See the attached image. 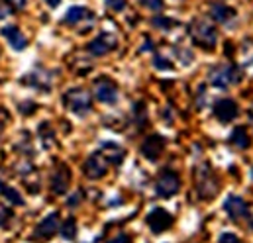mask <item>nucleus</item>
<instances>
[{"mask_svg":"<svg viewBox=\"0 0 253 243\" xmlns=\"http://www.w3.org/2000/svg\"><path fill=\"white\" fill-rule=\"evenodd\" d=\"M57 232H59V214H57V212H51V214H49L47 218H43V220L40 222V226L36 228V236H38V238H43V240L55 236Z\"/></svg>","mask_w":253,"mask_h":243,"instance_id":"14","label":"nucleus"},{"mask_svg":"<svg viewBox=\"0 0 253 243\" xmlns=\"http://www.w3.org/2000/svg\"><path fill=\"white\" fill-rule=\"evenodd\" d=\"M242 79H244V73H242V69H240L238 65H234V63L216 65V67L210 69V73H208L210 84L216 86V88H222V90H226V88L232 86V84H238Z\"/></svg>","mask_w":253,"mask_h":243,"instance_id":"1","label":"nucleus"},{"mask_svg":"<svg viewBox=\"0 0 253 243\" xmlns=\"http://www.w3.org/2000/svg\"><path fill=\"white\" fill-rule=\"evenodd\" d=\"M63 102L71 112L81 114V116L90 112V108H92L90 92L84 90V88H71V90H67L63 94Z\"/></svg>","mask_w":253,"mask_h":243,"instance_id":"4","label":"nucleus"},{"mask_svg":"<svg viewBox=\"0 0 253 243\" xmlns=\"http://www.w3.org/2000/svg\"><path fill=\"white\" fill-rule=\"evenodd\" d=\"M163 149H165V139H163V135H159V133L147 135V137L143 139V143H141V155H143L145 159H149V161H157L159 155L163 153Z\"/></svg>","mask_w":253,"mask_h":243,"instance_id":"10","label":"nucleus"},{"mask_svg":"<svg viewBox=\"0 0 253 243\" xmlns=\"http://www.w3.org/2000/svg\"><path fill=\"white\" fill-rule=\"evenodd\" d=\"M194 181H196L198 196H200L202 200H210V198H214L216 192H218V188H220L214 171H212L208 165H200V167H196V171H194Z\"/></svg>","mask_w":253,"mask_h":243,"instance_id":"3","label":"nucleus"},{"mask_svg":"<svg viewBox=\"0 0 253 243\" xmlns=\"http://www.w3.org/2000/svg\"><path fill=\"white\" fill-rule=\"evenodd\" d=\"M84 18H92V14H90L88 8H84V6H71V8L67 10V14H65V24L77 26V24H81Z\"/></svg>","mask_w":253,"mask_h":243,"instance_id":"19","label":"nucleus"},{"mask_svg":"<svg viewBox=\"0 0 253 243\" xmlns=\"http://www.w3.org/2000/svg\"><path fill=\"white\" fill-rule=\"evenodd\" d=\"M4 2H6L14 12H16V10H22V8L26 6V0H4Z\"/></svg>","mask_w":253,"mask_h":243,"instance_id":"32","label":"nucleus"},{"mask_svg":"<svg viewBox=\"0 0 253 243\" xmlns=\"http://www.w3.org/2000/svg\"><path fill=\"white\" fill-rule=\"evenodd\" d=\"M94 96L102 104H114L118 100V86L108 77H100L94 81Z\"/></svg>","mask_w":253,"mask_h":243,"instance_id":"6","label":"nucleus"},{"mask_svg":"<svg viewBox=\"0 0 253 243\" xmlns=\"http://www.w3.org/2000/svg\"><path fill=\"white\" fill-rule=\"evenodd\" d=\"M133 118H135L137 127H143L147 123V110H145V104L143 102H135V106H133Z\"/></svg>","mask_w":253,"mask_h":243,"instance_id":"24","label":"nucleus"},{"mask_svg":"<svg viewBox=\"0 0 253 243\" xmlns=\"http://www.w3.org/2000/svg\"><path fill=\"white\" fill-rule=\"evenodd\" d=\"M151 49H153V43H151V40H145V43H143L141 51H151Z\"/></svg>","mask_w":253,"mask_h":243,"instance_id":"36","label":"nucleus"},{"mask_svg":"<svg viewBox=\"0 0 253 243\" xmlns=\"http://www.w3.org/2000/svg\"><path fill=\"white\" fill-rule=\"evenodd\" d=\"M208 12H210V18L218 24H230L236 18V10H232L230 6H224V4H212Z\"/></svg>","mask_w":253,"mask_h":243,"instance_id":"18","label":"nucleus"},{"mask_svg":"<svg viewBox=\"0 0 253 243\" xmlns=\"http://www.w3.org/2000/svg\"><path fill=\"white\" fill-rule=\"evenodd\" d=\"M100 153L106 157V161H108L110 165H120V163L124 161V157H126V151H124V147H120L118 143H112V141H108V143H102V149H100Z\"/></svg>","mask_w":253,"mask_h":243,"instance_id":"17","label":"nucleus"},{"mask_svg":"<svg viewBox=\"0 0 253 243\" xmlns=\"http://www.w3.org/2000/svg\"><path fill=\"white\" fill-rule=\"evenodd\" d=\"M230 143H232V145H236L238 149H248V147H250V143H252L250 133H248V127L238 125V127L230 133Z\"/></svg>","mask_w":253,"mask_h":243,"instance_id":"20","label":"nucleus"},{"mask_svg":"<svg viewBox=\"0 0 253 243\" xmlns=\"http://www.w3.org/2000/svg\"><path fill=\"white\" fill-rule=\"evenodd\" d=\"M153 65H155L157 69H171V67H173V63L167 59V57H163V55H155V57H153Z\"/></svg>","mask_w":253,"mask_h":243,"instance_id":"29","label":"nucleus"},{"mask_svg":"<svg viewBox=\"0 0 253 243\" xmlns=\"http://www.w3.org/2000/svg\"><path fill=\"white\" fill-rule=\"evenodd\" d=\"M49 129H51V123H49V122H43V123L40 125V139L43 141L45 147H51V145L55 143V133L49 131Z\"/></svg>","mask_w":253,"mask_h":243,"instance_id":"22","label":"nucleus"},{"mask_svg":"<svg viewBox=\"0 0 253 243\" xmlns=\"http://www.w3.org/2000/svg\"><path fill=\"white\" fill-rule=\"evenodd\" d=\"M106 6L114 12H122L126 8V0H106Z\"/></svg>","mask_w":253,"mask_h":243,"instance_id":"31","label":"nucleus"},{"mask_svg":"<svg viewBox=\"0 0 253 243\" xmlns=\"http://www.w3.org/2000/svg\"><path fill=\"white\" fill-rule=\"evenodd\" d=\"M20 82L26 84V86H32V88H36V90H45V92H47L49 86H51V75H49L47 71L38 69V71H30Z\"/></svg>","mask_w":253,"mask_h":243,"instance_id":"12","label":"nucleus"},{"mask_svg":"<svg viewBox=\"0 0 253 243\" xmlns=\"http://www.w3.org/2000/svg\"><path fill=\"white\" fill-rule=\"evenodd\" d=\"M0 34L6 38V41L16 49V51H22V49H26V45H28V40H26V36L16 28V26H4L2 30H0Z\"/></svg>","mask_w":253,"mask_h":243,"instance_id":"16","label":"nucleus"},{"mask_svg":"<svg viewBox=\"0 0 253 243\" xmlns=\"http://www.w3.org/2000/svg\"><path fill=\"white\" fill-rule=\"evenodd\" d=\"M147 226L153 234H163L173 226V216L163 208H153L147 214Z\"/></svg>","mask_w":253,"mask_h":243,"instance_id":"9","label":"nucleus"},{"mask_svg":"<svg viewBox=\"0 0 253 243\" xmlns=\"http://www.w3.org/2000/svg\"><path fill=\"white\" fill-rule=\"evenodd\" d=\"M36 108H38V104L32 102V100H24V102H20V106H18V110H20L22 116H32V114L36 112Z\"/></svg>","mask_w":253,"mask_h":243,"instance_id":"27","label":"nucleus"},{"mask_svg":"<svg viewBox=\"0 0 253 243\" xmlns=\"http://www.w3.org/2000/svg\"><path fill=\"white\" fill-rule=\"evenodd\" d=\"M153 26L157 28V30H173L175 26H177V22L175 20H171V18H167V16H155L153 18Z\"/></svg>","mask_w":253,"mask_h":243,"instance_id":"25","label":"nucleus"},{"mask_svg":"<svg viewBox=\"0 0 253 243\" xmlns=\"http://www.w3.org/2000/svg\"><path fill=\"white\" fill-rule=\"evenodd\" d=\"M116 47H118V38H116L114 34H100L98 38H94V40L86 45L88 53L94 55V57H102V55L114 51Z\"/></svg>","mask_w":253,"mask_h":243,"instance_id":"8","label":"nucleus"},{"mask_svg":"<svg viewBox=\"0 0 253 243\" xmlns=\"http://www.w3.org/2000/svg\"><path fill=\"white\" fill-rule=\"evenodd\" d=\"M45 4H47L49 8H57V6L61 4V0H45Z\"/></svg>","mask_w":253,"mask_h":243,"instance_id":"37","label":"nucleus"},{"mask_svg":"<svg viewBox=\"0 0 253 243\" xmlns=\"http://www.w3.org/2000/svg\"><path fill=\"white\" fill-rule=\"evenodd\" d=\"M10 12H14V10H12V8H10L6 2H0V20H2V18H6Z\"/></svg>","mask_w":253,"mask_h":243,"instance_id":"34","label":"nucleus"},{"mask_svg":"<svg viewBox=\"0 0 253 243\" xmlns=\"http://www.w3.org/2000/svg\"><path fill=\"white\" fill-rule=\"evenodd\" d=\"M141 4L147 10H153V12H159L163 8V0H141Z\"/></svg>","mask_w":253,"mask_h":243,"instance_id":"30","label":"nucleus"},{"mask_svg":"<svg viewBox=\"0 0 253 243\" xmlns=\"http://www.w3.org/2000/svg\"><path fill=\"white\" fill-rule=\"evenodd\" d=\"M189 34L192 38V41L206 49V51H212L216 47V41H218V32L212 24L204 22V20H192L189 26Z\"/></svg>","mask_w":253,"mask_h":243,"instance_id":"2","label":"nucleus"},{"mask_svg":"<svg viewBox=\"0 0 253 243\" xmlns=\"http://www.w3.org/2000/svg\"><path fill=\"white\" fill-rule=\"evenodd\" d=\"M14 220V212L10 208H6L4 204H0V228H8Z\"/></svg>","mask_w":253,"mask_h":243,"instance_id":"26","label":"nucleus"},{"mask_svg":"<svg viewBox=\"0 0 253 243\" xmlns=\"http://www.w3.org/2000/svg\"><path fill=\"white\" fill-rule=\"evenodd\" d=\"M224 210H226V214H228L232 220H236V222L242 220V218H248V212H250L246 200L240 198V196H228L226 202H224Z\"/></svg>","mask_w":253,"mask_h":243,"instance_id":"13","label":"nucleus"},{"mask_svg":"<svg viewBox=\"0 0 253 243\" xmlns=\"http://www.w3.org/2000/svg\"><path fill=\"white\" fill-rule=\"evenodd\" d=\"M155 190H157V194H159L161 198H171V196H175V194L181 190V179H179V175H177L175 171H171V169H165V171L159 175L157 182H155Z\"/></svg>","mask_w":253,"mask_h":243,"instance_id":"5","label":"nucleus"},{"mask_svg":"<svg viewBox=\"0 0 253 243\" xmlns=\"http://www.w3.org/2000/svg\"><path fill=\"white\" fill-rule=\"evenodd\" d=\"M81 196H83L81 192H75V194H71V198L67 200V206H69V208H73V206H79V204H81Z\"/></svg>","mask_w":253,"mask_h":243,"instance_id":"33","label":"nucleus"},{"mask_svg":"<svg viewBox=\"0 0 253 243\" xmlns=\"http://www.w3.org/2000/svg\"><path fill=\"white\" fill-rule=\"evenodd\" d=\"M240 114V108L236 104V100L232 98H222L214 104V116L216 120H220L222 123H228V122L236 120Z\"/></svg>","mask_w":253,"mask_h":243,"instance_id":"11","label":"nucleus"},{"mask_svg":"<svg viewBox=\"0 0 253 243\" xmlns=\"http://www.w3.org/2000/svg\"><path fill=\"white\" fill-rule=\"evenodd\" d=\"M0 192H2V196H6V198H8L12 204H16V206H22V204H24V198H22V194H20L16 188H12V186L0 182Z\"/></svg>","mask_w":253,"mask_h":243,"instance_id":"21","label":"nucleus"},{"mask_svg":"<svg viewBox=\"0 0 253 243\" xmlns=\"http://www.w3.org/2000/svg\"><path fill=\"white\" fill-rule=\"evenodd\" d=\"M220 242H240V240L232 234H224V236H220Z\"/></svg>","mask_w":253,"mask_h":243,"instance_id":"35","label":"nucleus"},{"mask_svg":"<svg viewBox=\"0 0 253 243\" xmlns=\"http://www.w3.org/2000/svg\"><path fill=\"white\" fill-rule=\"evenodd\" d=\"M131 238L129 236H116V238H112V242H129Z\"/></svg>","mask_w":253,"mask_h":243,"instance_id":"38","label":"nucleus"},{"mask_svg":"<svg viewBox=\"0 0 253 243\" xmlns=\"http://www.w3.org/2000/svg\"><path fill=\"white\" fill-rule=\"evenodd\" d=\"M69 181H71V171L65 165H59L57 171L51 175V192L53 194H65L67 188H69Z\"/></svg>","mask_w":253,"mask_h":243,"instance_id":"15","label":"nucleus"},{"mask_svg":"<svg viewBox=\"0 0 253 243\" xmlns=\"http://www.w3.org/2000/svg\"><path fill=\"white\" fill-rule=\"evenodd\" d=\"M175 53L179 55V59L183 65H190L192 63V53H190L189 49H183V47H175Z\"/></svg>","mask_w":253,"mask_h":243,"instance_id":"28","label":"nucleus"},{"mask_svg":"<svg viewBox=\"0 0 253 243\" xmlns=\"http://www.w3.org/2000/svg\"><path fill=\"white\" fill-rule=\"evenodd\" d=\"M108 165H110V163L106 161V157H104L100 151H96V153H92V155L84 161V165H83V173H84L88 179L96 181V179H102V177L106 175Z\"/></svg>","mask_w":253,"mask_h":243,"instance_id":"7","label":"nucleus"},{"mask_svg":"<svg viewBox=\"0 0 253 243\" xmlns=\"http://www.w3.org/2000/svg\"><path fill=\"white\" fill-rule=\"evenodd\" d=\"M59 230H61V236H63L65 240H75L77 238V222H75V218L73 216L67 218Z\"/></svg>","mask_w":253,"mask_h":243,"instance_id":"23","label":"nucleus"}]
</instances>
